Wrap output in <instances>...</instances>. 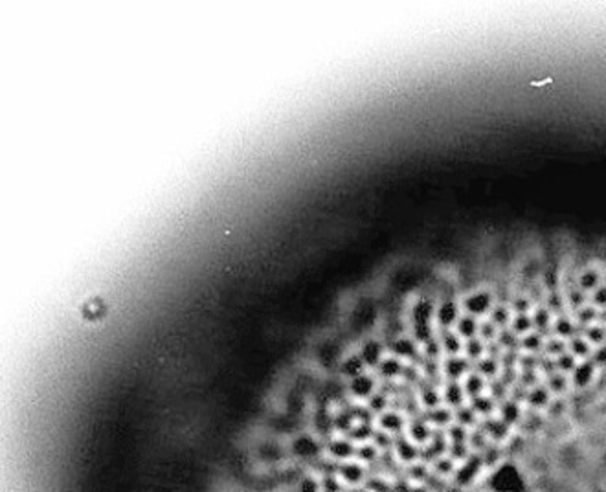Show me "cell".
I'll list each match as a JSON object with an SVG mask.
<instances>
[{"label":"cell","mask_w":606,"mask_h":492,"mask_svg":"<svg viewBox=\"0 0 606 492\" xmlns=\"http://www.w3.org/2000/svg\"><path fill=\"white\" fill-rule=\"evenodd\" d=\"M469 406H471L472 410L476 412V415L478 417H491V414H494L498 410V403L494 401V398L489 395V393H483V395H480V397H474L469 401Z\"/></svg>","instance_id":"cell-26"},{"label":"cell","mask_w":606,"mask_h":492,"mask_svg":"<svg viewBox=\"0 0 606 492\" xmlns=\"http://www.w3.org/2000/svg\"><path fill=\"white\" fill-rule=\"evenodd\" d=\"M355 457L361 461L362 465H370V463H376V459L381 457V450L371 441H367V443H362L361 446H356Z\"/></svg>","instance_id":"cell-29"},{"label":"cell","mask_w":606,"mask_h":492,"mask_svg":"<svg viewBox=\"0 0 606 492\" xmlns=\"http://www.w3.org/2000/svg\"><path fill=\"white\" fill-rule=\"evenodd\" d=\"M432 428H430V423L424 417H412L408 421L406 426V437L412 439L415 445H426L430 439H432Z\"/></svg>","instance_id":"cell-15"},{"label":"cell","mask_w":606,"mask_h":492,"mask_svg":"<svg viewBox=\"0 0 606 492\" xmlns=\"http://www.w3.org/2000/svg\"><path fill=\"white\" fill-rule=\"evenodd\" d=\"M603 283H605V274L599 267H586L575 274V285L586 294L594 292Z\"/></svg>","instance_id":"cell-12"},{"label":"cell","mask_w":606,"mask_h":492,"mask_svg":"<svg viewBox=\"0 0 606 492\" xmlns=\"http://www.w3.org/2000/svg\"><path fill=\"white\" fill-rule=\"evenodd\" d=\"M406 424H408L406 415L397 412V410H386V412H382V414L379 415V419H376V426H379V430L392 434L393 437L404 434Z\"/></svg>","instance_id":"cell-11"},{"label":"cell","mask_w":606,"mask_h":492,"mask_svg":"<svg viewBox=\"0 0 606 492\" xmlns=\"http://www.w3.org/2000/svg\"><path fill=\"white\" fill-rule=\"evenodd\" d=\"M498 333H500V329H498L496 325L492 324L491 319H489V318L481 319V322H480V333H478V336H480L481 340L485 342V344L496 342Z\"/></svg>","instance_id":"cell-34"},{"label":"cell","mask_w":606,"mask_h":492,"mask_svg":"<svg viewBox=\"0 0 606 492\" xmlns=\"http://www.w3.org/2000/svg\"><path fill=\"white\" fill-rule=\"evenodd\" d=\"M605 285H606V274H605Z\"/></svg>","instance_id":"cell-37"},{"label":"cell","mask_w":606,"mask_h":492,"mask_svg":"<svg viewBox=\"0 0 606 492\" xmlns=\"http://www.w3.org/2000/svg\"><path fill=\"white\" fill-rule=\"evenodd\" d=\"M461 310L465 315H471L474 318H487L491 309L496 304V294H494V288H472L469 292L461 294L460 296Z\"/></svg>","instance_id":"cell-1"},{"label":"cell","mask_w":606,"mask_h":492,"mask_svg":"<svg viewBox=\"0 0 606 492\" xmlns=\"http://www.w3.org/2000/svg\"><path fill=\"white\" fill-rule=\"evenodd\" d=\"M461 384H463V389H465V393H467V398L471 401V398L480 397V395L487 393L489 380H487L485 377H481L480 373L472 369V371L469 373V375H467L463 380H461Z\"/></svg>","instance_id":"cell-20"},{"label":"cell","mask_w":606,"mask_h":492,"mask_svg":"<svg viewBox=\"0 0 606 492\" xmlns=\"http://www.w3.org/2000/svg\"><path fill=\"white\" fill-rule=\"evenodd\" d=\"M454 423L465 426V428H472L478 424V415H476L474 410L469 406V403L463 404L461 408L454 410Z\"/></svg>","instance_id":"cell-31"},{"label":"cell","mask_w":606,"mask_h":492,"mask_svg":"<svg viewBox=\"0 0 606 492\" xmlns=\"http://www.w3.org/2000/svg\"><path fill=\"white\" fill-rule=\"evenodd\" d=\"M376 389H379V386H376V377L367 371L358 375V377L351 378L349 383H347V392L356 401H367Z\"/></svg>","instance_id":"cell-7"},{"label":"cell","mask_w":606,"mask_h":492,"mask_svg":"<svg viewBox=\"0 0 606 492\" xmlns=\"http://www.w3.org/2000/svg\"><path fill=\"white\" fill-rule=\"evenodd\" d=\"M257 454H259V457H261L263 461H267V463H276V461H279L283 457L282 446L276 445V443H272V441H267V443L259 445Z\"/></svg>","instance_id":"cell-32"},{"label":"cell","mask_w":606,"mask_h":492,"mask_svg":"<svg viewBox=\"0 0 606 492\" xmlns=\"http://www.w3.org/2000/svg\"><path fill=\"white\" fill-rule=\"evenodd\" d=\"M487 318L491 319L492 324L496 325L500 331L507 329V327L511 325L512 310H511V307H509V304H505V301H496Z\"/></svg>","instance_id":"cell-25"},{"label":"cell","mask_w":606,"mask_h":492,"mask_svg":"<svg viewBox=\"0 0 606 492\" xmlns=\"http://www.w3.org/2000/svg\"><path fill=\"white\" fill-rule=\"evenodd\" d=\"M296 492H322V482L313 474L302 476V480L296 483Z\"/></svg>","instance_id":"cell-35"},{"label":"cell","mask_w":606,"mask_h":492,"mask_svg":"<svg viewBox=\"0 0 606 492\" xmlns=\"http://www.w3.org/2000/svg\"><path fill=\"white\" fill-rule=\"evenodd\" d=\"M373 434H375V428H373V424H367V423H356L353 428L349 430V434H347V437H349L353 443H367V441H371V437H373Z\"/></svg>","instance_id":"cell-30"},{"label":"cell","mask_w":606,"mask_h":492,"mask_svg":"<svg viewBox=\"0 0 606 492\" xmlns=\"http://www.w3.org/2000/svg\"><path fill=\"white\" fill-rule=\"evenodd\" d=\"M461 315H463V310H461L460 296L458 298L438 299V309H435L434 319L435 327L438 329H454V325L458 324Z\"/></svg>","instance_id":"cell-4"},{"label":"cell","mask_w":606,"mask_h":492,"mask_svg":"<svg viewBox=\"0 0 606 492\" xmlns=\"http://www.w3.org/2000/svg\"><path fill=\"white\" fill-rule=\"evenodd\" d=\"M485 355H487V344L481 340L480 336H476V338H471V340L465 342V346H463V356L471 362L472 366H474L478 360H481Z\"/></svg>","instance_id":"cell-27"},{"label":"cell","mask_w":606,"mask_h":492,"mask_svg":"<svg viewBox=\"0 0 606 492\" xmlns=\"http://www.w3.org/2000/svg\"><path fill=\"white\" fill-rule=\"evenodd\" d=\"M596 364L594 360H582L579 362L575 369L571 371V384L579 389H585V387L590 386L596 378Z\"/></svg>","instance_id":"cell-19"},{"label":"cell","mask_w":606,"mask_h":492,"mask_svg":"<svg viewBox=\"0 0 606 492\" xmlns=\"http://www.w3.org/2000/svg\"><path fill=\"white\" fill-rule=\"evenodd\" d=\"M472 369L480 373L481 377H485L487 380H492V378L500 377V373H502V362H500V358L485 355L481 360L476 362Z\"/></svg>","instance_id":"cell-22"},{"label":"cell","mask_w":606,"mask_h":492,"mask_svg":"<svg viewBox=\"0 0 606 492\" xmlns=\"http://www.w3.org/2000/svg\"><path fill=\"white\" fill-rule=\"evenodd\" d=\"M590 304L597 309H606V285L603 283L601 287H597L594 292H590Z\"/></svg>","instance_id":"cell-36"},{"label":"cell","mask_w":606,"mask_h":492,"mask_svg":"<svg viewBox=\"0 0 606 492\" xmlns=\"http://www.w3.org/2000/svg\"><path fill=\"white\" fill-rule=\"evenodd\" d=\"M498 417L503 421L505 424L512 426L522 421V408H520V403L514 401V398H505L502 403L498 404Z\"/></svg>","instance_id":"cell-21"},{"label":"cell","mask_w":606,"mask_h":492,"mask_svg":"<svg viewBox=\"0 0 606 492\" xmlns=\"http://www.w3.org/2000/svg\"><path fill=\"white\" fill-rule=\"evenodd\" d=\"M441 397H443L444 406H449L450 410H458L463 404L469 403L463 384L452 383V380H444L443 386H441Z\"/></svg>","instance_id":"cell-13"},{"label":"cell","mask_w":606,"mask_h":492,"mask_svg":"<svg viewBox=\"0 0 606 492\" xmlns=\"http://www.w3.org/2000/svg\"><path fill=\"white\" fill-rule=\"evenodd\" d=\"M336 476L344 485L358 487L361 483L366 482V468L358 461H344L338 465Z\"/></svg>","instance_id":"cell-9"},{"label":"cell","mask_w":606,"mask_h":492,"mask_svg":"<svg viewBox=\"0 0 606 492\" xmlns=\"http://www.w3.org/2000/svg\"><path fill=\"white\" fill-rule=\"evenodd\" d=\"M366 369H367L366 364H364V360H362V356L358 355V351L342 356V360H340L338 364L340 377L347 378V383H349L351 378H355L358 377V375H362V373H366Z\"/></svg>","instance_id":"cell-17"},{"label":"cell","mask_w":606,"mask_h":492,"mask_svg":"<svg viewBox=\"0 0 606 492\" xmlns=\"http://www.w3.org/2000/svg\"><path fill=\"white\" fill-rule=\"evenodd\" d=\"M509 329L514 333V335H518L520 338L526 335H529L531 331H535L533 327V319H531V313H522V315H512L511 319V325H509Z\"/></svg>","instance_id":"cell-28"},{"label":"cell","mask_w":606,"mask_h":492,"mask_svg":"<svg viewBox=\"0 0 606 492\" xmlns=\"http://www.w3.org/2000/svg\"><path fill=\"white\" fill-rule=\"evenodd\" d=\"M404 369H406L404 360L393 355H386L376 367V375L384 380H393V378H403Z\"/></svg>","instance_id":"cell-18"},{"label":"cell","mask_w":606,"mask_h":492,"mask_svg":"<svg viewBox=\"0 0 606 492\" xmlns=\"http://www.w3.org/2000/svg\"><path fill=\"white\" fill-rule=\"evenodd\" d=\"M424 419L428 421L430 426H438V428H444V426H450L454 423V410H450L449 406H438V408L426 410L424 414Z\"/></svg>","instance_id":"cell-23"},{"label":"cell","mask_w":606,"mask_h":492,"mask_svg":"<svg viewBox=\"0 0 606 492\" xmlns=\"http://www.w3.org/2000/svg\"><path fill=\"white\" fill-rule=\"evenodd\" d=\"M438 340L441 344L444 356L463 355L465 340L454 329H438Z\"/></svg>","instance_id":"cell-16"},{"label":"cell","mask_w":606,"mask_h":492,"mask_svg":"<svg viewBox=\"0 0 606 492\" xmlns=\"http://www.w3.org/2000/svg\"><path fill=\"white\" fill-rule=\"evenodd\" d=\"M471 371L472 364L463 355L444 356L443 360H441V373H443L444 380L461 383Z\"/></svg>","instance_id":"cell-5"},{"label":"cell","mask_w":606,"mask_h":492,"mask_svg":"<svg viewBox=\"0 0 606 492\" xmlns=\"http://www.w3.org/2000/svg\"><path fill=\"white\" fill-rule=\"evenodd\" d=\"M322 452H324L322 443H320L318 437L313 434H305V432H302V434L294 435L293 441H291V454L302 461L318 459Z\"/></svg>","instance_id":"cell-3"},{"label":"cell","mask_w":606,"mask_h":492,"mask_svg":"<svg viewBox=\"0 0 606 492\" xmlns=\"http://www.w3.org/2000/svg\"><path fill=\"white\" fill-rule=\"evenodd\" d=\"M366 406L371 410V414L373 415L375 414L381 415L382 412H386L388 406H390V398H388L386 393L381 392V389H376V392L366 401Z\"/></svg>","instance_id":"cell-33"},{"label":"cell","mask_w":606,"mask_h":492,"mask_svg":"<svg viewBox=\"0 0 606 492\" xmlns=\"http://www.w3.org/2000/svg\"><path fill=\"white\" fill-rule=\"evenodd\" d=\"M327 456L335 463H344V461H351V457L356 456V445L349 437H333L327 443Z\"/></svg>","instance_id":"cell-10"},{"label":"cell","mask_w":606,"mask_h":492,"mask_svg":"<svg viewBox=\"0 0 606 492\" xmlns=\"http://www.w3.org/2000/svg\"><path fill=\"white\" fill-rule=\"evenodd\" d=\"M480 318H474V316L471 315H463L460 316V319H458V324L454 325V331L458 333V335L463 338V340H471V338H476L478 336V333H480Z\"/></svg>","instance_id":"cell-24"},{"label":"cell","mask_w":606,"mask_h":492,"mask_svg":"<svg viewBox=\"0 0 606 492\" xmlns=\"http://www.w3.org/2000/svg\"><path fill=\"white\" fill-rule=\"evenodd\" d=\"M386 349L388 347L379 338H366L361 344L358 355L362 356V360H364L367 369H376L379 364L382 362V358L386 356Z\"/></svg>","instance_id":"cell-8"},{"label":"cell","mask_w":606,"mask_h":492,"mask_svg":"<svg viewBox=\"0 0 606 492\" xmlns=\"http://www.w3.org/2000/svg\"><path fill=\"white\" fill-rule=\"evenodd\" d=\"M438 298L435 296H417L408 309V325L434 324Z\"/></svg>","instance_id":"cell-2"},{"label":"cell","mask_w":606,"mask_h":492,"mask_svg":"<svg viewBox=\"0 0 606 492\" xmlns=\"http://www.w3.org/2000/svg\"><path fill=\"white\" fill-rule=\"evenodd\" d=\"M393 454L397 457V461L404 463V465H413L417 463L419 448L412 439H408L406 435H397L395 443H393Z\"/></svg>","instance_id":"cell-14"},{"label":"cell","mask_w":606,"mask_h":492,"mask_svg":"<svg viewBox=\"0 0 606 492\" xmlns=\"http://www.w3.org/2000/svg\"><path fill=\"white\" fill-rule=\"evenodd\" d=\"M386 347L388 351H390V355L397 356V358H401V360L404 362H413L419 355H421V346H419L417 342L413 340L410 335L395 336V338L390 340V344H388Z\"/></svg>","instance_id":"cell-6"}]
</instances>
